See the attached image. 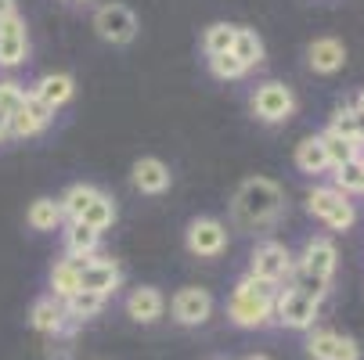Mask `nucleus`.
I'll use <instances>...</instances> for the list:
<instances>
[{"label":"nucleus","instance_id":"f257e3e1","mask_svg":"<svg viewBox=\"0 0 364 360\" xmlns=\"http://www.w3.org/2000/svg\"><path fill=\"white\" fill-rule=\"evenodd\" d=\"M231 209H235V220L238 224H249V227L252 224H271L282 213V191L267 177H252V180H245L238 187Z\"/></svg>","mask_w":364,"mask_h":360},{"label":"nucleus","instance_id":"f03ea898","mask_svg":"<svg viewBox=\"0 0 364 360\" xmlns=\"http://www.w3.org/2000/svg\"><path fill=\"white\" fill-rule=\"evenodd\" d=\"M306 209L314 213L318 220H325L332 231H346V227L357 220L353 202H346V195H343V191H336V187H318V191H310Z\"/></svg>","mask_w":364,"mask_h":360},{"label":"nucleus","instance_id":"7ed1b4c3","mask_svg":"<svg viewBox=\"0 0 364 360\" xmlns=\"http://www.w3.org/2000/svg\"><path fill=\"white\" fill-rule=\"evenodd\" d=\"M274 321H282L285 328L303 332V328H310L318 321V302L299 295L296 288H278V295H274Z\"/></svg>","mask_w":364,"mask_h":360},{"label":"nucleus","instance_id":"20e7f679","mask_svg":"<svg viewBox=\"0 0 364 360\" xmlns=\"http://www.w3.org/2000/svg\"><path fill=\"white\" fill-rule=\"evenodd\" d=\"M94 29H97L101 40H109V43H130L137 36V15L127 4H105V8H97V15H94Z\"/></svg>","mask_w":364,"mask_h":360},{"label":"nucleus","instance_id":"39448f33","mask_svg":"<svg viewBox=\"0 0 364 360\" xmlns=\"http://www.w3.org/2000/svg\"><path fill=\"white\" fill-rule=\"evenodd\" d=\"M252 112L264 123H282L296 112V97L285 83H264L252 94Z\"/></svg>","mask_w":364,"mask_h":360},{"label":"nucleus","instance_id":"423d86ee","mask_svg":"<svg viewBox=\"0 0 364 360\" xmlns=\"http://www.w3.org/2000/svg\"><path fill=\"white\" fill-rule=\"evenodd\" d=\"M289 271H292V256H289V249H285V245H278V241H264V245H259V249L252 252V267H249V274H252V278L278 285Z\"/></svg>","mask_w":364,"mask_h":360},{"label":"nucleus","instance_id":"0eeeda50","mask_svg":"<svg viewBox=\"0 0 364 360\" xmlns=\"http://www.w3.org/2000/svg\"><path fill=\"white\" fill-rule=\"evenodd\" d=\"M228 317H231L238 328H264V324L274 317V299H249V295L231 292V299H228Z\"/></svg>","mask_w":364,"mask_h":360},{"label":"nucleus","instance_id":"6e6552de","mask_svg":"<svg viewBox=\"0 0 364 360\" xmlns=\"http://www.w3.org/2000/svg\"><path fill=\"white\" fill-rule=\"evenodd\" d=\"M228 245V227L213 217H202V220H191L188 227V249L195 256H220Z\"/></svg>","mask_w":364,"mask_h":360},{"label":"nucleus","instance_id":"1a4fd4ad","mask_svg":"<svg viewBox=\"0 0 364 360\" xmlns=\"http://www.w3.org/2000/svg\"><path fill=\"white\" fill-rule=\"evenodd\" d=\"M306 353L314 360H360V346L339 332H314L306 342Z\"/></svg>","mask_w":364,"mask_h":360},{"label":"nucleus","instance_id":"9d476101","mask_svg":"<svg viewBox=\"0 0 364 360\" xmlns=\"http://www.w3.org/2000/svg\"><path fill=\"white\" fill-rule=\"evenodd\" d=\"M336 245L328 241V238H314V241H306V249H303V256H299V271L303 274H310V278H321V281H332V274H336Z\"/></svg>","mask_w":364,"mask_h":360},{"label":"nucleus","instance_id":"9b49d317","mask_svg":"<svg viewBox=\"0 0 364 360\" xmlns=\"http://www.w3.org/2000/svg\"><path fill=\"white\" fill-rule=\"evenodd\" d=\"M26 50H29V36H26V22L18 15L0 22V65L15 69L26 62Z\"/></svg>","mask_w":364,"mask_h":360},{"label":"nucleus","instance_id":"f8f14e48","mask_svg":"<svg viewBox=\"0 0 364 360\" xmlns=\"http://www.w3.org/2000/svg\"><path fill=\"white\" fill-rule=\"evenodd\" d=\"M210 314H213V295L205 292V288H181V292L173 295V317H177L181 324L195 328V324H202Z\"/></svg>","mask_w":364,"mask_h":360},{"label":"nucleus","instance_id":"ddd939ff","mask_svg":"<svg viewBox=\"0 0 364 360\" xmlns=\"http://www.w3.org/2000/svg\"><path fill=\"white\" fill-rule=\"evenodd\" d=\"M119 267L112 260H87V267L80 271V292H97V295H109L119 288Z\"/></svg>","mask_w":364,"mask_h":360},{"label":"nucleus","instance_id":"4468645a","mask_svg":"<svg viewBox=\"0 0 364 360\" xmlns=\"http://www.w3.org/2000/svg\"><path fill=\"white\" fill-rule=\"evenodd\" d=\"M90 256H69V260L55 263V271H50V288H55V299H73L80 292V271L87 267Z\"/></svg>","mask_w":364,"mask_h":360},{"label":"nucleus","instance_id":"2eb2a0df","mask_svg":"<svg viewBox=\"0 0 364 360\" xmlns=\"http://www.w3.org/2000/svg\"><path fill=\"white\" fill-rule=\"evenodd\" d=\"M134 184L144 191V195H163L170 187V170L166 163L159 159H137L134 163Z\"/></svg>","mask_w":364,"mask_h":360},{"label":"nucleus","instance_id":"dca6fc26","mask_svg":"<svg viewBox=\"0 0 364 360\" xmlns=\"http://www.w3.org/2000/svg\"><path fill=\"white\" fill-rule=\"evenodd\" d=\"M306 55H310V69H314V72H336V69H343V62H346L343 43H339V40H332V36L314 40Z\"/></svg>","mask_w":364,"mask_h":360},{"label":"nucleus","instance_id":"f3484780","mask_svg":"<svg viewBox=\"0 0 364 360\" xmlns=\"http://www.w3.org/2000/svg\"><path fill=\"white\" fill-rule=\"evenodd\" d=\"M33 328L43 332V335H62V332L69 328L65 306H62L55 295H50V299H40V302L33 306Z\"/></svg>","mask_w":364,"mask_h":360},{"label":"nucleus","instance_id":"a211bd4d","mask_svg":"<svg viewBox=\"0 0 364 360\" xmlns=\"http://www.w3.org/2000/svg\"><path fill=\"white\" fill-rule=\"evenodd\" d=\"M127 314H130L134 321H141V324L159 321V317H163V295H159V288H137V292H130Z\"/></svg>","mask_w":364,"mask_h":360},{"label":"nucleus","instance_id":"6ab92c4d","mask_svg":"<svg viewBox=\"0 0 364 360\" xmlns=\"http://www.w3.org/2000/svg\"><path fill=\"white\" fill-rule=\"evenodd\" d=\"M33 97H40L47 109H58L73 97V76L65 72H55V76H43L36 87H33Z\"/></svg>","mask_w":364,"mask_h":360},{"label":"nucleus","instance_id":"aec40b11","mask_svg":"<svg viewBox=\"0 0 364 360\" xmlns=\"http://www.w3.org/2000/svg\"><path fill=\"white\" fill-rule=\"evenodd\" d=\"M296 166H299L303 173H325V170H328V156H325L321 137L299 141V148H296Z\"/></svg>","mask_w":364,"mask_h":360},{"label":"nucleus","instance_id":"412c9836","mask_svg":"<svg viewBox=\"0 0 364 360\" xmlns=\"http://www.w3.org/2000/svg\"><path fill=\"white\" fill-rule=\"evenodd\" d=\"M101 310H105V295H97V292H76L73 299H65V317L73 324H80L87 317H97Z\"/></svg>","mask_w":364,"mask_h":360},{"label":"nucleus","instance_id":"4be33fe9","mask_svg":"<svg viewBox=\"0 0 364 360\" xmlns=\"http://www.w3.org/2000/svg\"><path fill=\"white\" fill-rule=\"evenodd\" d=\"M112 220H116V205H112V198L109 195H94V202L83 209V217H80V224H87L90 231H105V227H112Z\"/></svg>","mask_w":364,"mask_h":360},{"label":"nucleus","instance_id":"5701e85b","mask_svg":"<svg viewBox=\"0 0 364 360\" xmlns=\"http://www.w3.org/2000/svg\"><path fill=\"white\" fill-rule=\"evenodd\" d=\"M29 227L33 231H55L65 217H62V205L55 202V198H36L33 205H29Z\"/></svg>","mask_w":364,"mask_h":360},{"label":"nucleus","instance_id":"b1692460","mask_svg":"<svg viewBox=\"0 0 364 360\" xmlns=\"http://www.w3.org/2000/svg\"><path fill=\"white\" fill-rule=\"evenodd\" d=\"M321 144H325V156H328V166H332V170H339V166H346V163L360 159V144H357V141H346V137L325 133V137H321Z\"/></svg>","mask_w":364,"mask_h":360},{"label":"nucleus","instance_id":"393cba45","mask_svg":"<svg viewBox=\"0 0 364 360\" xmlns=\"http://www.w3.org/2000/svg\"><path fill=\"white\" fill-rule=\"evenodd\" d=\"M328 133L364 144V112L360 109H339L336 119H332V126H328Z\"/></svg>","mask_w":364,"mask_h":360},{"label":"nucleus","instance_id":"a878e982","mask_svg":"<svg viewBox=\"0 0 364 360\" xmlns=\"http://www.w3.org/2000/svg\"><path fill=\"white\" fill-rule=\"evenodd\" d=\"M231 55L245 65V69H252V65H259L264 62V43H259V36L252 33V29H238V36H235V47H231Z\"/></svg>","mask_w":364,"mask_h":360},{"label":"nucleus","instance_id":"bb28decb","mask_svg":"<svg viewBox=\"0 0 364 360\" xmlns=\"http://www.w3.org/2000/svg\"><path fill=\"white\" fill-rule=\"evenodd\" d=\"M94 195H97V187H90V184H73V187L58 198V205H62V217L80 220V217H83V209L94 202Z\"/></svg>","mask_w":364,"mask_h":360},{"label":"nucleus","instance_id":"cd10ccee","mask_svg":"<svg viewBox=\"0 0 364 360\" xmlns=\"http://www.w3.org/2000/svg\"><path fill=\"white\" fill-rule=\"evenodd\" d=\"M235 36H238V26H228V22H217V26H210L205 29V36H202V47H205V55H228V50L235 47Z\"/></svg>","mask_w":364,"mask_h":360},{"label":"nucleus","instance_id":"c85d7f7f","mask_svg":"<svg viewBox=\"0 0 364 360\" xmlns=\"http://www.w3.org/2000/svg\"><path fill=\"white\" fill-rule=\"evenodd\" d=\"M97 231H90L87 224H80V220H73L69 224V234H65V245H69V256H94V249H97Z\"/></svg>","mask_w":364,"mask_h":360},{"label":"nucleus","instance_id":"c756f323","mask_svg":"<svg viewBox=\"0 0 364 360\" xmlns=\"http://www.w3.org/2000/svg\"><path fill=\"white\" fill-rule=\"evenodd\" d=\"M336 191H364V159H353L336 170Z\"/></svg>","mask_w":364,"mask_h":360},{"label":"nucleus","instance_id":"7c9ffc66","mask_svg":"<svg viewBox=\"0 0 364 360\" xmlns=\"http://www.w3.org/2000/svg\"><path fill=\"white\" fill-rule=\"evenodd\" d=\"M22 105H26V90L11 80H0V112L11 119L15 112H22Z\"/></svg>","mask_w":364,"mask_h":360},{"label":"nucleus","instance_id":"2f4dec72","mask_svg":"<svg viewBox=\"0 0 364 360\" xmlns=\"http://www.w3.org/2000/svg\"><path fill=\"white\" fill-rule=\"evenodd\" d=\"M210 69H213L217 80H242V76L249 72V69L231 55V50H228V55H213V58H210Z\"/></svg>","mask_w":364,"mask_h":360},{"label":"nucleus","instance_id":"473e14b6","mask_svg":"<svg viewBox=\"0 0 364 360\" xmlns=\"http://www.w3.org/2000/svg\"><path fill=\"white\" fill-rule=\"evenodd\" d=\"M235 292H238V295H249V299H274V295H278V285H271V281H259V278L245 274V278L235 285Z\"/></svg>","mask_w":364,"mask_h":360},{"label":"nucleus","instance_id":"72a5a7b5","mask_svg":"<svg viewBox=\"0 0 364 360\" xmlns=\"http://www.w3.org/2000/svg\"><path fill=\"white\" fill-rule=\"evenodd\" d=\"M22 109H26V112L33 116V123H36L40 130H43V126H47L50 119H55V109H47L43 101H40V97H33V94H26V105H22Z\"/></svg>","mask_w":364,"mask_h":360},{"label":"nucleus","instance_id":"f704fd0d","mask_svg":"<svg viewBox=\"0 0 364 360\" xmlns=\"http://www.w3.org/2000/svg\"><path fill=\"white\" fill-rule=\"evenodd\" d=\"M36 130H40V126L33 123V116H29L26 109H22V112H15V116L8 119V133H15V137H33Z\"/></svg>","mask_w":364,"mask_h":360},{"label":"nucleus","instance_id":"c9c22d12","mask_svg":"<svg viewBox=\"0 0 364 360\" xmlns=\"http://www.w3.org/2000/svg\"><path fill=\"white\" fill-rule=\"evenodd\" d=\"M15 15V0H0V22Z\"/></svg>","mask_w":364,"mask_h":360},{"label":"nucleus","instance_id":"e433bc0d","mask_svg":"<svg viewBox=\"0 0 364 360\" xmlns=\"http://www.w3.org/2000/svg\"><path fill=\"white\" fill-rule=\"evenodd\" d=\"M245 360H271V356H264V353H252V356H245Z\"/></svg>","mask_w":364,"mask_h":360},{"label":"nucleus","instance_id":"4c0bfd02","mask_svg":"<svg viewBox=\"0 0 364 360\" xmlns=\"http://www.w3.org/2000/svg\"><path fill=\"white\" fill-rule=\"evenodd\" d=\"M357 109H360V112H364V90H360V101H357Z\"/></svg>","mask_w":364,"mask_h":360}]
</instances>
